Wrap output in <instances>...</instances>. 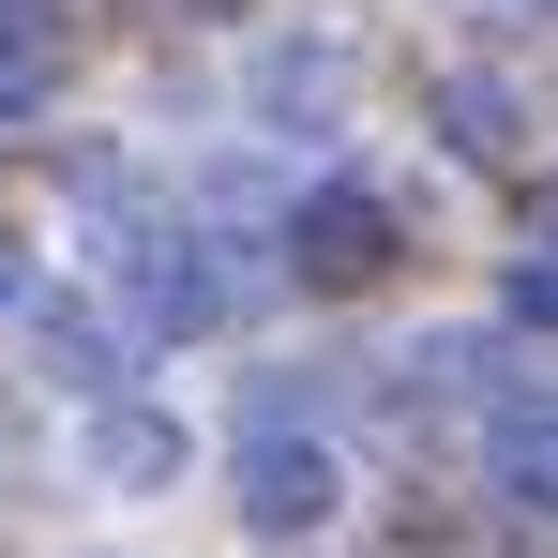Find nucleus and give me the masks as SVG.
Segmentation results:
<instances>
[{"instance_id":"obj_1","label":"nucleus","mask_w":558,"mask_h":558,"mask_svg":"<svg viewBox=\"0 0 558 558\" xmlns=\"http://www.w3.org/2000/svg\"><path fill=\"white\" fill-rule=\"evenodd\" d=\"M227 498H242V529H257V544H317V529L348 513V453H332L317 423H242Z\"/></svg>"},{"instance_id":"obj_2","label":"nucleus","mask_w":558,"mask_h":558,"mask_svg":"<svg viewBox=\"0 0 558 558\" xmlns=\"http://www.w3.org/2000/svg\"><path fill=\"white\" fill-rule=\"evenodd\" d=\"M363 272H392V196L377 182H317L287 211V287H363Z\"/></svg>"},{"instance_id":"obj_3","label":"nucleus","mask_w":558,"mask_h":558,"mask_svg":"<svg viewBox=\"0 0 558 558\" xmlns=\"http://www.w3.org/2000/svg\"><path fill=\"white\" fill-rule=\"evenodd\" d=\"M31 348H46V377H76V392H136V348L151 332L92 287V302H31Z\"/></svg>"},{"instance_id":"obj_4","label":"nucleus","mask_w":558,"mask_h":558,"mask_svg":"<svg viewBox=\"0 0 558 558\" xmlns=\"http://www.w3.org/2000/svg\"><path fill=\"white\" fill-rule=\"evenodd\" d=\"M483 483H498L513 513H558V392H513V408H483Z\"/></svg>"},{"instance_id":"obj_5","label":"nucleus","mask_w":558,"mask_h":558,"mask_svg":"<svg viewBox=\"0 0 558 558\" xmlns=\"http://www.w3.org/2000/svg\"><path fill=\"white\" fill-rule=\"evenodd\" d=\"M92 483H121V498L182 483V423H167L151 392H106V408H92Z\"/></svg>"},{"instance_id":"obj_6","label":"nucleus","mask_w":558,"mask_h":558,"mask_svg":"<svg viewBox=\"0 0 558 558\" xmlns=\"http://www.w3.org/2000/svg\"><path fill=\"white\" fill-rule=\"evenodd\" d=\"M61 61H76L61 0H0V121H31V106L61 92Z\"/></svg>"},{"instance_id":"obj_7","label":"nucleus","mask_w":558,"mask_h":558,"mask_svg":"<svg viewBox=\"0 0 558 558\" xmlns=\"http://www.w3.org/2000/svg\"><path fill=\"white\" fill-rule=\"evenodd\" d=\"M438 136H453L468 167H498V151H513V92H498V76H438Z\"/></svg>"},{"instance_id":"obj_8","label":"nucleus","mask_w":558,"mask_h":558,"mask_svg":"<svg viewBox=\"0 0 558 558\" xmlns=\"http://www.w3.org/2000/svg\"><path fill=\"white\" fill-rule=\"evenodd\" d=\"M257 106H272L287 136H317V106H332V46H272V61H257Z\"/></svg>"},{"instance_id":"obj_9","label":"nucleus","mask_w":558,"mask_h":558,"mask_svg":"<svg viewBox=\"0 0 558 558\" xmlns=\"http://www.w3.org/2000/svg\"><path fill=\"white\" fill-rule=\"evenodd\" d=\"M498 317H513V332H558V257H513V272H498Z\"/></svg>"},{"instance_id":"obj_10","label":"nucleus","mask_w":558,"mask_h":558,"mask_svg":"<svg viewBox=\"0 0 558 558\" xmlns=\"http://www.w3.org/2000/svg\"><path fill=\"white\" fill-rule=\"evenodd\" d=\"M31 302H46V257H31V227L0 211V317H31Z\"/></svg>"},{"instance_id":"obj_11","label":"nucleus","mask_w":558,"mask_h":558,"mask_svg":"<svg viewBox=\"0 0 558 558\" xmlns=\"http://www.w3.org/2000/svg\"><path fill=\"white\" fill-rule=\"evenodd\" d=\"M529 257H558V182H529Z\"/></svg>"},{"instance_id":"obj_12","label":"nucleus","mask_w":558,"mask_h":558,"mask_svg":"<svg viewBox=\"0 0 558 558\" xmlns=\"http://www.w3.org/2000/svg\"><path fill=\"white\" fill-rule=\"evenodd\" d=\"M529 15H558V0H529Z\"/></svg>"}]
</instances>
